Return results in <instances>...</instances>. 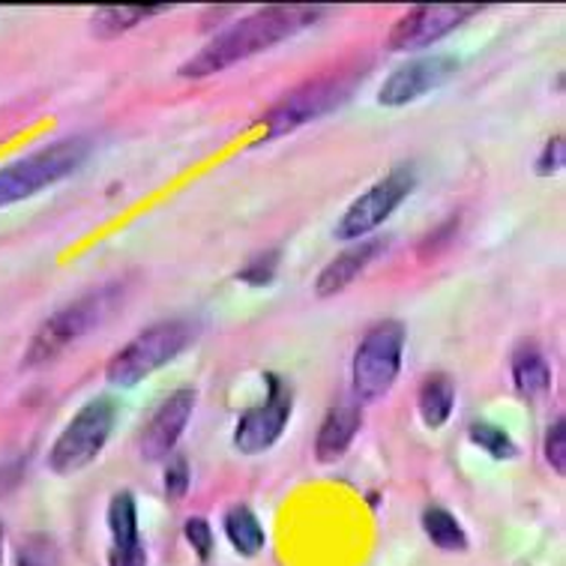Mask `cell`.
<instances>
[{
    "label": "cell",
    "instance_id": "cell-3",
    "mask_svg": "<svg viewBox=\"0 0 566 566\" xmlns=\"http://www.w3.org/2000/svg\"><path fill=\"white\" fill-rule=\"evenodd\" d=\"M87 154H91V142L82 135H70V138L52 142L33 154L21 156L15 163L3 165L0 168V210L28 201L42 189L78 171Z\"/></svg>",
    "mask_w": 566,
    "mask_h": 566
},
{
    "label": "cell",
    "instance_id": "cell-9",
    "mask_svg": "<svg viewBox=\"0 0 566 566\" xmlns=\"http://www.w3.org/2000/svg\"><path fill=\"white\" fill-rule=\"evenodd\" d=\"M264 381H268V399L255 405V408H249L238 420V429H234V447L247 455L270 450L282 438L291 420V411H294L291 384L285 378H279L276 371H268Z\"/></svg>",
    "mask_w": 566,
    "mask_h": 566
},
{
    "label": "cell",
    "instance_id": "cell-10",
    "mask_svg": "<svg viewBox=\"0 0 566 566\" xmlns=\"http://www.w3.org/2000/svg\"><path fill=\"white\" fill-rule=\"evenodd\" d=\"M480 10L483 7H476V3H422V7H413L392 24L387 45L392 52L426 49L447 33H453L459 24H464Z\"/></svg>",
    "mask_w": 566,
    "mask_h": 566
},
{
    "label": "cell",
    "instance_id": "cell-6",
    "mask_svg": "<svg viewBox=\"0 0 566 566\" xmlns=\"http://www.w3.org/2000/svg\"><path fill=\"white\" fill-rule=\"evenodd\" d=\"M354 84H357V73H336L297 87V91L289 93L282 103L273 105V108L258 120V126L264 129V135L258 138L255 145L282 138L285 133H294L297 126L310 124V120H315L321 114L333 112L336 105H342L348 99L350 91H354Z\"/></svg>",
    "mask_w": 566,
    "mask_h": 566
},
{
    "label": "cell",
    "instance_id": "cell-13",
    "mask_svg": "<svg viewBox=\"0 0 566 566\" xmlns=\"http://www.w3.org/2000/svg\"><path fill=\"white\" fill-rule=\"evenodd\" d=\"M108 531H112V566H147V552L138 536V510L129 492H117L108 504Z\"/></svg>",
    "mask_w": 566,
    "mask_h": 566
},
{
    "label": "cell",
    "instance_id": "cell-1",
    "mask_svg": "<svg viewBox=\"0 0 566 566\" xmlns=\"http://www.w3.org/2000/svg\"><path fill=\"white\" fill-rule=\"evenodd\" d=\"M324 15L321 7H306V3H276V7H264V10L252 12L249 19H240L231 24L228 31L217 33L207 42L205 49L192 54L189 61L180 66L184 78H207V75L222 73L234 63L249 61L252 54L268 52L279 42L297 36L306 31L310 24Z\"/></svg>",
    "mask_w": 566,
    "mask_h": 566
},
{
    "label": "cell",
    "instance_id": "cell-19",
    "mask_svg": "<svg viewBox=\"0 0 566 566\" xmlns=\"http://www.w3.org/2000/svg\"><path fill=\"white\" fill-rule=\"evenodd\" d=\"M226 534L231 539V546L238 548L243 557L258 555L264 548V527L258 522V515L249 506H234L226 515Z\"/></svg>",
    "mask_w": 566,
    "mask_h": 566
},
{
    "label": "cell",
    "instance_id": "cell-4",
    "mask_svg": "<svg viewBox=\"0 0 566 566\" xmlns=\"http://www.w3.org/2000/svg\"><path fill=\"white\" fill-rule=\"evenodd\" d=\"M198 327L186 318L159 321L145 333H138L129 345L114 354L105 366V378L114 387H135L150 378L165 363H171L186 350V345L196 339Z\"/></svg>",
    "mask_w": 566,
    "mask_h": 566
},
{
    "label": "cell",
    "instance_id": "cell-26",
    "mask_svg": "<svg viewBox=\"0 0 566 566\" xmlns=\"http://www.w3.org/2000/svg\"><path fill=\"white\" fill-rule=\"evenodd\" d=\"M189 489V464L186 459H175V462L165 468V494L168 497H184Z\"/></svg>",
    "mask_w": 566,
    "mask_h": 566
},
{
    "label": "cell",
    "instance_id": "cell-17",
    "mask_svg": "<svg viewBox=\"0 0 566 566\" xmlns=\"http://www.w3.org/2000/svg\"><path fill=\"white\" fill-rule=\"evenodd\" d=\"M417 408H420L422 422L429 429H441L443 422L450 420L455 408V384L447 375H432L426 378L417 392Z\"/></svg>",
    "mask_w": 566,
    "mask_h": 566
},
{
    "label": "cell",
    "instance_id": "cell-27",
    "mask_svg": "<svg viewBox=\"0 0 566 566\" xmlns=\"http://www.w3.org/2000/svg\"><path fill=\"white\" fill-rule=\"evenodd\" d=\"M24 468H28V459H12V462L0 464V497L19 485V480L24 476Z\"/></svg>",
    "mask_w": 566,
    "mask_h": 566
},
{
    "label": "cell",
    "instance_id": "cell-15",
    "mask_svg": "<svg viewBox=\"0 0 566 566\" xmlns=\"http://www.w3.org/2000/svg\"><path fill=\"white\" fill-rule=\"evenodd\" d=\"M360 408L350 402H342L336 408H329L324 422H321L318 438H315V455H318V462L333 464L336 459L348 453L350 441H354V434L360 432Z\"/></svg>",
    "mask_w": 566,
    "mask_h": 566
},
{
    "label": "cell",
    "instance_id": "cell-29",
    "mask_svg": "<svg viewBox=\"0 0 566 566\" xmlns=\"http://www.w3.org/2000/svg\"><path fill=\"white\" fill-rule=\"evenodd\" d=\"M3 536L7 534H3V525H0V564H3Z\"/></svg>",
    "mask_w": 566,
    "mask_h": 566
},
{
    "label": "cell",
    "instance_id": "cell-28",
    "mask_svg": "<svg viewBox=\"0 0 566 566\" xmlns=\"http://www.w3.org/2000/svg\"><path fill=\"white\" fill-rule=\"evenodd\" d=\"M15 566H52V560H49V546H33L31 543L28 548H21Z\"/></svg>",
    "mask_w": 566,
    "mask_h": 566
},
{
    "label": "cell",
    "instance_id": "cell-5",
    "mask_svg": "<svg viewBox=\"0 0 566 566\" xmlns=\"http://www.w3.org/2000/svg\"><path fill=\"white\" fill-rule=\"evenodd\" d=\"M408 329L402 321H381L363 336L354 354V392L363 402L384 399L392 390V384L402 371V354Z\"/></svg>",
    "mask_w": 566,
    "mask_h": 566
},
{
    "label": "cell",
    "instance_id": "cell-21",
    "mask_svg": "<svg viewBox=\"0 0 566 566\" xmlns=\"http://www.w3.org/2000/svg\"><path fill=\"white\" fill-rule=\"evenodd\" d=\"M468 438L476 443V447H483L485 453L494 455V459H513L518 450H515V441L504 429H497L494 422L476 420L471 422V429H468Z\"/></svg>",
    "mask_w": 566,
    "mask_h": 566
},
{
    "label": "cell",
    "instance_id": "cell-7",
    "mask_svg": "<svg viewBox=\"0 0 566 566\" xmlns=\"http://www.w3.org/2000/svg\"><path fill=\"white\" fill-rule=\"evenodd\" d=\"M114 417H117V405L105 396L91 399L84 408H78V413L66 422V429L57 434L52 453H49V468L54 474H75L103 453L114 429Z\"/></svg>",
    "mask_w": 566,
    "mask_h": 566
},
{
    "label": "cell",
    "instance_id": "cell-12",
    "mask_svg": "<svg viewBox=\"0 0 566 566\" xmlns=\"http://www.w3.org/2000/svg\"><path fill=\"white\" fill-rule=\"evenodd\" d=\"M192 411H196V390H189V387L175 390L156 408V413L147 422L145 434H142V455L147 462H159L175 450V443L180 441Z\"/></svg>",
    "mask_w": 566,
    "mask_h": 566
},
{
    "label": "cell",
    "instance_id": "cell-20",
    "mask_svg": "<svg viewBox=\"0 0 566 566\" xmlns=\"http://www.w3.org/2000/svg\"><path fill=\"white\" fill-rule=\"evenodd\" d=\"M422 531L432 539L434 546L443 552H464L468 548V534L455 522L453 513H447L443 506H429L422 510Z\"/></svg>",
    "mask_w": 566,
    "mask_h": 566
},
{
    "label": "cell",
    "instance_id": "cell-23",
    "mask_svg": "<svg viewBox=\"0 0 566 566\" xmlns=\"http://www.w3.org/2000/svg\"><path fill=\"white\" fill-rule=\"evenodd\" d=\"M184 534L186 539H189L192 552H196L201 560H207L210 552H213V531H210V525H207L205 518H189L184 527Z\"/></svg>",
    "mask_w": 566,
    "mask_h": 566
},
{
    "label": "cell",
    "instance_id": "cell-11",
    "mask_svg": "<svg viewBox=\"0 0 566 566\" xmlns=\"http://www.w3.org/2000/svg\"><path fill=\"white\" fill-rule=\"evenodd\" d=\"M459 73V57L453 54H434V57H417L405 63L384 82L378 91V105L384 108H402L408 103H417L426 93L438 91Z\"/></svg>",
    "mask_w": 566,
    "mask_h": 566
},
{
    "label": "cell",
    "instance_id": "cell-16",
    "mask_svg": "<svg viewBox=\"0 0 566 566\" xmlns=\"http://www.w3.org/2000/svg\"><path fill=\"white\" fill-rule=\"evenodd\" d=\"M513 384L525 399H539L552 390V366L536 345H522L513 354Z\"/></svg>",
    "mask_w": 566,
    "mask_h": 566
},
{
    "label": "cell",
    "instance_id": "cell-25",
    "mask_svg": "<svg viewBox=\"0 0 566 566\" xmlns=\"http://www.w3.org/2000/svg\"><path fill=\"white\" fill-rule=\"evenodd\" d=\"M564 168V135H555L546 145V150L536 159V175L552 177Z\"/></svg>",
    "mask_w": 566,
    "mask_h": 566
},
{
    "label": "cell",
    "instance_id": "cell-22",
    "mask_svg": "<svg viewBox=\"0 0 566 566\" xmlns=\"http://www.w3.org/2000/svg\"><path fill=\"white\" fill-rule=\"evenodd\" d=\"M276 268H279V252L276 249H270V252H261V255L252 258L247 268L240 270L238 279L240 282H247V285H255V289H261V285H270V282H273V276H276Z\"/></svg>",
    "mask_w": 566,
    "mask_h": 566
},
{
    "label": "cell",
    "instance_id": "cell-8",
    "mask_svg": "<svg viewBox=\"0 0 566 566\" xmlns=\"http://www.w3.org/2000/svg\"><path fill=\"white\" fill-rule=\"evenodd\" d=\"M417 186V168L413 165H399L390 175L381 177L371 186L369 192H363L354 205L345 210V217L336 222L333 234L339 240H360L396 213V207L411 196Z\"/></svg>",
    "mask_w": 566,
    "mask_h": 566
},
{
    "label": "cell",
    "instance_id": "cell-24",
    "mask_svg": "<svg viewBox=\"0 0 566 566\" xmlns=\"http://www.w3.org/2000/svg\"><path fill=\"white\" fill-rule=\"evenodd\" d=\"M546 459L557 474L566 471V422L557 420L546 434Z\"/></svg>",
    "mask_w": 566,
    "mask_h": 566
},
{
    "label": "cell",
    "instance_id": "cell-14",
    "mask_svg": "<svg viewBox=\"0 0 566 566\" xmlns=\"http://www.w3.org/2000/svg\"><path fill=\"white\" fill-rule=\"evenodd\" d=\"M384 249H387V240L381 238L363 240L357 247L345 249L342 255L333 258L327 268L318 273V279H315V294H318L321 300L336 297L339 291L348 289L350 282L360 276L363 270L369 268L375 258L381 255Z\"/></svg>",
    "mask_w": 566,
    "mask_h": 566
},
{
    "label": "cell",
    "instance_id": "cell-2",
    "mask_svg": "<svg viewBox=\"0 0 566 566\" xmlns=\"http://www.w3.org/2000/svg\"><path fill=\"white\" fill-rule=\"evenodd\" d=\"M120 300H124V285L108 282V285H99V289L87 291L84 297L66 303L52 318L42 321V327L33 333V339L28 342L24 357H21V369H40L45 363L57 360L70 345L99 327L120 306Z\"/></svg>",
    "mask_w": 566,
    "mask_h": 566
},
{
    "label": "cell",
    "instance_id": "cell-18",
    "mask_svg": "<svg viewBox=\"0 0 566 566\" xmlns=\"http://www.w3.org/2000/svg\"><path fill=\"white\" fill-rule=\"evenodd\" d=\"M165 10H168V3H156V7H103V10L93 12V33L103 36V40H112L117 33H126L129 28Z\"/></svg>",
    "mask_w": 566,
    "mask_h": 566
}]
</instances>
